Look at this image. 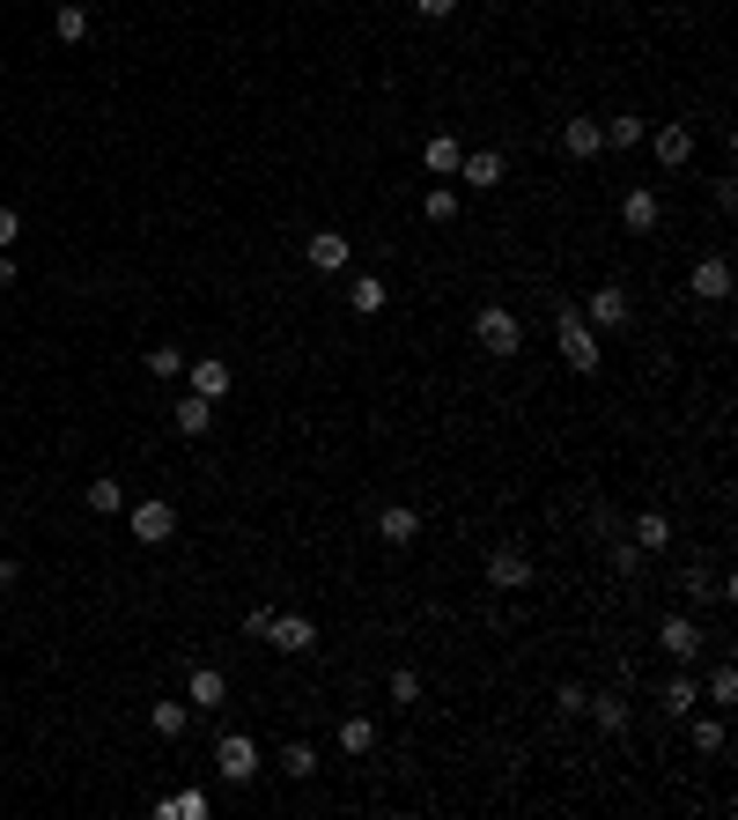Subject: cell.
Here are the masks:
<instances>
[{
    "instance_id": "obj_1",
    "label": "cell",
    "mask_w": 738,
    "mask_h": 820,
    "mask_svg": "<svg viewBox=\"0 0 738 820\" xmlns=\"http://www.w3.org/2000/svg\"><path fill=\"white\" fill-rule=\"evenodd\" d=\"M554 341H562V363H568L576 377H598L606 348H598V325H584V311H576V303H562V311H554Z\"/></svg>"
},
{
    "instance_id": "obj_2",
    "label": "cell",
    "mask_w": 738,
    "mask_h": 820,
    "mask_svg": "<svg viewBox=\"0 0 738 820\" xmlns=\"http://www.w3.org/2000/svg\"><path fill=\"white\" fill-rule=\"evenodd\" d=\"M473 341H480V355L510 363V355L524 348V319H517V311H502V303H488V311L473 319Z\"/></svg>"
},
{
    "instance_id": "obj_3",
    "label": "cell",
    "mask_w": 738,
    "mask_h": 820,
    "mask_svg": "<svg viewBox=\"0 0 738 820\" xmlns=\"http://www.w3.org/2000/svg\"><path fill=\"white\" fill-rule=\"evenodd\" d=\"M215 769H221V784H251V776H259V740H251V732H221Z\"/></svg>"
},
{
    "instance_id": "obj_4",
    "label": "cell",
    "mask_w": 738,
    "mask_h": 820,
    "mask_svg": "<svg viewBox=\"0 0 738 820\" xmlns=\"http://www.w3.org/2000/svg\"><path fill=\"white\" fill-rule=\"evenodd\" d=\"M584 325H606V333H620V325H636V303H628V289H590L584 296Z\"/></svg>"
},
{
    "instance_id": "obj_5",
    "label": "cell",
    "mask_w": 738,
    "mask_h": 820,
    "mask_svg": "<svg viewBox=\"0 0 738 820\" xmlns=\"http://www.w3.org/2000/svg\"><path fill=\"white\" fill-rule=\"evenodd\" d=\"M267 644L281 650V658H303V650H318V622H303V614H273Z\"/></svg>"
},
{
    "instance_id": "obj_6",
    "label": "cell",
    "mask_w": 738,
    "mask_h": 820,
    "mask_svg": "<svg viewBox=\"0 0 738 820\" xmlns=\"http://www.w3.org/2000/svg\"><path fill=\"white\" fill-rule=\"evenodd\" d=\"M658 650H664V658H680V666H694L702 622H694V614H664V622H658Z\"/></svg>"
},
{
    "instance_id": "obj_7",
    "label": "cell",
    "mask_w": 738,
    "mask_h": 820,
    "mask_svg": "<svg viewBox=\"0 0 738 820\" xmlns=\"http://www.w3.org/2000/svg\"><path fill=\"white\" fill-rule=\"evenodd\" d=\"M488 584H495V592H532V554H524V547H495V554H488Z\"/></svg>"
},
{
    "instance_id": "obj_8",
    "label": "cell",
    "mask_w": 738,
    "mask_h": 820,
    "mask_svg": "<svg viewBox=\"0 0 738 820\" xmlns=\"http://www.w3.org/2000/svg\"><path fill=\"white\" fill-rule=\"evenodd\" d=\"M687 296H702V303H724V296H731V259H724V251L694 259V273H687Z\"/></svg>"
},
{
    "instance_id": "obj_9",
    "label": "cell",
    "mask_w": 738,
    "mask_h": 820,
    "mask_svg": "<svg viewBox=\"0 0 738 820\" xmlns=\"http://www.w3.org/2000/svg\"><path fill=\"white\" fill-rule=\"evenodd\" d=\"M650 149H658L664 171H687V163H694V126H687V119L658 126V133H650Z\"/></svg>"
},
{
    "instance_id": "obj_10",
    "label": "cell",
    "mask_w": 738,
    "mask_h": 820,
    "mask_svg": "<svg viewBox=\"0 0 738 820\" xmlns=\"http://www.w3.org/2000/svg\"><path fill=\"white\" fill-rule=\"evenodd\" d=\"M303 259L318 273H347V259H355V245H347L340 229H311V245H303Z\"/></svg>"
},
{
    "instance_id": "obj_11",
    "label": "cell",
    "mask_w": 738,
    "mask_h": 820,
    "mask_svg": "<svg viewBox=\"0 0 738 820\" xmlns=\"http://www.w3.org/2000/svg\"><path fill=\"white\" fill-rule=\"evenodd\" d=\"M177 532V510L171 503H133V540L141 547H163Z\"/></svg>"
},
{
    "instance_id": "obj_12",
    "label": "cell",
    "mask_w": 738,
    "mask_h": 820,
    "mask_svg": "<svg viewBox=\"0 0 738 820\" xmlns=\"http://www.w3.org/2000/svg\"><path fill=\"white\" fill-rule=\"evenodd\" d=\"M620 223L636 229V237H650V229L664 223V207H658V193H650V185H628V193H620Z\"/></svg>"
},
{
    "instance_id": "obj_13",
    "label": "cell",
    "mask_w": 738,
    "mask_h": 820,
    "mask_svg": "<svg viewBox=\"0 0 738 820\" xmlns=\"http://www.w3.org/2000/svg\"><path fill=\"white\" fill-rule=\"evenodd\" d=\"M458 177H466L473 193H495V185L510 177V163H502L495 149H473V155H458Z\"/></svg>"
},
{
    "instance_id": "obj_14",
    "label": "cell",
    "mask_w": 738,
    "mask_h": 820,
    "mask_svg": "<svg viewBox=\"0 0 738 820\" xmlns=\"http://www.w3.org/2000/svg\"><path fill=\"white\" fill-rule=\"evenodd\" d=\"M377 540H384V547H414V540H421V510H414V503L377 510Z\"/></svg>"
},
{
    "instance_id": "obj_15",
    "label": "cell",
    "mask_w": 738,
    "mask_h": 820,
    "mask_svg": "<svg viewBox=\"0 0 738 820\" xmlns=\"http://www.w3.org/2000/svg\"><path fill=\"white\" fill-rule=\"evenodd\" d=\"M384 303H392V289H384V273H355V281H347V311H355V319H377Z\"/></svg>"
},
{
    "instance_id": "obj_16",
    "label": "cell",
    "mask_w": 738,
    "mask_h": 820,
    "mask_svg": "<svg viewBox=\"0 0 738 820\" xmlns=\"http://www.w3.org/2000/svg\"><path fill=\"white\" fill-rule=\"evenodd\" d=\"M185 377H193V392L199 399H229V363H221V355H199V363H185Z\"/></svg>"
},
{
    "instance_id": "obj_17",
    "label": "cell",
    "mask_w": 738,
    "mask_h": 820,
    "mask_svg": "<svg viewBox=\"0 0 738 820\" xmlns=\"http://www.w3.org/2000/svg\"><path fill=\"white\" fill-rule=\"evenodd\" d=\"M185 702H193V710H221V702H229V680H221V666H193V680H185Z\"/></svg>"
},
{
    "instance_id": "obj_18",
    "label": "cell",
    "mask_w": 738,
    "mask_h": 820,
    "mask_svg": "<svg viewBox=\"0 0 738 820\" xmlns=\"http://www.w3.org/2000/svg\"><path fill=\"white\" fill-rule=\"evenodd\" d=\"M171 422H177V436H207V429H215V399L185 392V399L171 407Z\"/></svg>"
},
{
    "instance_id": "obj_19",
    "label": "cell",
    "mask_w": 738,
    "mask_h": 820,
    "mask_svg": "<svg viewBox=\"0 0 738 820\" xmlns=\"http://www.w3.org/2000/svg\"><path fill=\"white\" fill-rule=\"evenodd\" d=\"M458 155H466V149H458V133H436V141L421 149V171H428V177H458Z\"/></svg>"
},
{
    "instance_id": "obj_20",
    "label": "cell",
    "mask_w": 738,
    "mask_h": 820,
    "mask_svg": "<svg viewBox=\"0 0 738 820\" xmlns=\"http://www.w3.org/2000/svg\"><path fill=\"white\" fill-rule=\"evenodd\" d=\"M562 149L576 155V163H590V155L606 149V133H598V119H568V126H562Z\"/></svg>"
},
{
    "instance_id": "obj_21",
    "label": "cell",
    "mask_w": 738,
    "mask_h": 820,
    "mask_svg": "<svg viewBox=\"0 0 738 820\" xmlns=\"http://www.w3.org/2000/svg\"><path fill=\"white\" fill-rule=\"evenodd\" d=\"M185 724H193V702H155V710H148V732H155V740H177V732H185Z\"/></svg>"
},
{
    "instance_id": "obj_22",
    "label": "cell",
    "mask_w": 738,
    "mask_h": 820,
    "mask_svg": "<svg viewBox=\"0 0 738 820\" xmlns=\"http://www.w3.org/2000/svg\"><path fill=\"white\" fill-rule=\"evenodd\" d=\"M584 717L598 724V732H614V740H620V732H628V702H620V695H590Z\"/></svg>"
},
{
    "instance_id": "obj_23",
    "label": "cell",
    "mask_w": 738,
    "mask_h": 820,
    "mask_svg": "<svg viewBox=\"0 0 738 820\" xmlns=\"http://www.w3.org/2000/svg\"><path fill=\"white\" fill-rule=\"evenodd\" d=\"M52 30H59V45H82V37H89V8H82V0H59Z\"/></svg>"
},
{
    "instance_id": "obj_24",
    "label": "cell",
    "mask_w": 738,
    "mask_h": 820,
    "mask_svg": "<svg viewBox=\"0 0 738 820\" xmlns=\"http://www.w3.org/2000/svg\"><path fill=\"white\" fill-rule=\"evenodd\" d=\"M636 547H642V554L672 547V518H664V510H642V518H636Z\"/></svg>"
},
{
    "instance_id": "obj_25",
    "label": "cell",
    "mask_w": 738,
    "mask_h": 820,
    "mask_svg": "<svg viewBox=\"0 0 738 820\" xmlns=\"http://www.w3.org/2000/svg\"><path fill=\"white\" fill-rule=\"evenodd\" d=\"M89 510H97V518H119V510H126V488L111 481V473H104V481H89Z\"/></svg>"
},
{
    "instance_id": "obj_26",
    "label": "cell",
    "mask_w": 738,
    "mask_h": 820,
    "mask_svg": "<svg viewBox=\"0 0 738 820\" xmlns=\"http://www.w3.org/2000/svg\"><path fill=\"white\" fill-rule=\"evenodd\" d=\"M141 370L155 377V385H171V377H185V355H177V348H148V355H141Z\"/></svg>"
},
{
    "instance_id": "obj_27",
    "label": "cell",
    "mask_w": 738,
    "mask_h": 820,
    "mask_svg": "<svg viewBox=\"0 0 738 820\" xmlns=\"http://www.w3.org/2000/svg\"><path fill=\"white\" fill-rule=\"evenodd\" d=\"M664 710H672V717H694V710H702V695H694L687 672H680V680H664Z\"/></svg>"
},
{
    "instance_id": "obj_28",
    "label": "cell",
    "mask_w": 738,
    "mask_h": 820,
    "mask_svg": "<svg viewBox=\"0 0 738 820\" xmlns=\"http://www.w3.org/2000/svg\"><path fill=\"white\" fill-rule=\"evenodd\" d=\"M377 746V724L369 717H340V754H369Z\"/></svg>"
},
{
    "instance_id": "obj_29",
    "label": "cell",
    "mask_w": 738,
    "mask_h": 820,
    "mask_svg": "<svg viewBox=\"0 0 738 820\" xmlns=\"http://www.w3.org/2000/svg\"><path fill=\"white\" fill-rule=\"evenodd\" d=\"M281 776H295V784H303V776H318V754H311L303 740H289V746H281Z\"/></svg>"
},
{
    "instance_id": "obj_30",
    "label": "cell",
    "mask_w": 738,
    "mask_h": 820,
    "mask_svg": "<svg viewBox=\"0 0 738 820\" xmlns=\"http://www.w3.org/2000/svg\"><path fill=\"white\" fill-rule=\"evenodd\" d=\"M155 813H163V820H207V798H199V791H177V798H163Z\"/></svg>"
},
{
    "instance_id": "obj_31",
    "label": "cell",
    "mask_w": 738,
    "mask_h": 820,
    "mask_svg": "<svg viewBox=\"0 0 738 820\" xmlns=\"http://www.w3.org/2000/svg\"><path fill=\"white\" fill-rule=\"evenodd\" d=\"M421 215L428 223H458V185H436V193L421 199Z\"/></svg>"
},
{
    "instance_id": "obj_32",
    "label": "cell",
    "mask_w": 738,
    "mask_h": 820,
    "mask_svg": "<svg viewBox=\"0 0 738 820\" xmlns=\"http://www.w3.org/2000/svg\"><path fill=\"white\" fill-rule=\"evenodd\" d=\"M598 133H606V149H636V141H642V119H606Z\"/></svg>"
},
{
    "instance_id": "obj_33",
    "label": "cell",
    "mask_w": 738,
    "mask_h": 820,
    "mask_svg": "<svg viewBox=\"0 0 738 820\" xmlns=\"http://www.w3.org/2000/svg\"><path fill=\"white\" fill-rule=\"evenodd\" d=\"M694 754H724V717H694Z\"/></svg>"
},
{
    "instance_id": "obj_34",
    "label": "cell",
    "mask_w": 738,
    "mask_h": 820,
    "mask_svg": "<svg viewBox=\"0 0 738 820\" xmlns=\"http://www.w3.org/2000/svg\"><path fill=\"white\" fill-rule=\"evenodd\" d=\"M709 702H716V710H731V702H738V672H731V666L709 672Z\"/></svg>"
},
{
    "instance_id": "obj_35",
    "label": "cell",
    "mask_w": 738,
    "mask_h": 820,
    "mask_svg": "<svg viewBox=\"0 0 738 820\" xmlns=\"http://www.w3.org/2000/svg\"><path fill=\"white\" fill-rule=\"evenodd\" d=\"M392 702H399V710H414V702H421V672H406V666L392 672Z\"/></svg>"
},
{
    "instance_id": "obj_36",
    "label": "cell",
    "mask_w": 738,
    "mask_h": 820,
    "mask_svg": "<svg viewBox=\"0 0 738 820\" xmlns=\"http://www.w3.org/2000/svg\"><path fill=\"white\" fill-rule=\"evenodd\" d=\"M414 15H421V23H451V15H458V0H414Z\"/></svg>"
},
{
    "instance_id": "obj_37",
    "label": "cell",
    "mask_w": 738,
    "mask_h": 820,
    "mask_svg": "<svg viewBox=\"0 0 738 820\" xmlns=\"http://www.w3.org/2000/svg\"><path fill=\"white\" fill-rule=\"evenodd\" d=\"M15 237H23V215H15V207H0V251L15 245Z\"/></svg>"
},
{
    "instance_id": "obj_38",
    "label": "cell",
    "mask_w": 738,
    "mask_h": 820,
    "mask_svg": "<svg viewBox=\"0 0 738 820\" xmlns=\"http://www.w3.org/2000/svg\"><path fill=\"white\" fill-rule=\"evenodd\" d=\"M0 289H15V259L8 251H0Z\"/></svg>"
},
{
    "instance_id": "obj_39",
    "label": "cell",
    "mask_w": 738,
    "mask_h": 820,
    "mask_svg": "<svg viewBox=\"0 0 738 820\" xmlns=\"http://www.w3.org/2000/svg\"><path fill=\"white\" fill-rule=\"evenodd\" d=\"M0 584H15V562H8V554H0Z\"/></svg>"
}]
</instances>
